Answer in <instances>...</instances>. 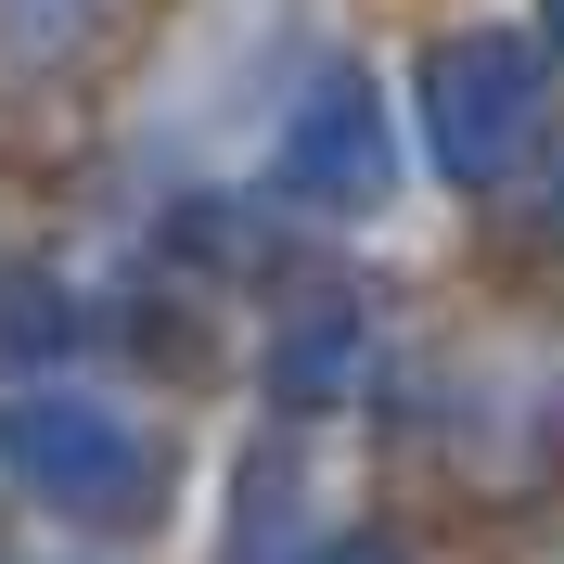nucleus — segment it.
<instances>
[{"label": "nucleus", "instance_id": "423d86ee", "mask_svg": "<svg viewBox=\"0 0 564 564\" xmlns=\"http://www.w3.org/2000/svg\"><path fill=\"white\" fill-rule=\"evenodd\" d=\"M552 52H564V0H552Z\"/></svg>", "mask_w": 564, "mask_h": 564}, {"label": "nucleus", "instance_id": "39448f33", "mask_svg": "<svg viewBox=\"0 0 564 564\" xmlns=\"http://www.w3.org/2000/svg\"><path fill=\"white\" fill-rule=\"evenodd\" d=\"M104 13H116V0H0V39H26V52H77Z\"/></svg>", "mask_w": 564, "mask_h": 564}, {"label": "nucleus", "instance_id": "0eeeda50", "mask_svg": "<svg viewBox=\"0 0 564 564\" xmlns=\"http://www.w3.org/2000/svg\"><path fill=\"white\" fill-rule=\"evenodd\" d=\"M347 564H372V552H347Z\"/></svg>", "mask_w": 564, "mask_h": 564}, {"label": "nucleus", "instance_id": "20e7f679", "mask_svg": "<svg viewBox=\"0 0 564 564\" xmlns=\"http://www.w3.org/2000/svg\"><path fill=\"white\" fill-rule=\"evenodd\" d=\"M359 372H372V321H359V308H308L270 347V398H282V411H347Z\"/></svg>", "mask_w": 564, "mask_h": 564}, {"label": "nucleus", "instance_id": "f03ea898", "mask_svg": "<svg viewBox=\"0 0 564 564\" xmlns=\"http://www.w3.org/2000/svg\"><path fill=\"white\" fill-rule=\"evenodd\" d=\"M423 116H436V154H449V180H500L513 154H527L539 129V65H527V39H436L423 52Z\"/></svg>", "mask_w": 564, "mask_h": 564}, {"label": "nucleus", "instance_id": "f257e3e1", "mask_svg": "<svg viewBox=\"0 0 564 564\" xmlns=\"http://www.w3.org/2000/svg\"><path fill=\"white\" fill-rule=\"evenodd\" d=\"M0 449H13V475H26L39 500H65V513H90V527H116V513L154 500L141 423L90 411V398H13V411H0Z\"/></svg>", "mask_w": 564, "mask_h": 564}, {"label": "nucleus", "instance_id": "7ed1b4c3", "mask_svg": "<svg viewBox=\"0 0 564 564\" xmlns=\"http://www.w3.org/2000/svg\"><path fill=\"white\" fill-rule=\"evenodd\" d=\"M270 180L295 193V206H386L398 180V141H386V104L359 90V77H321L308 104H295V129H282Z\"/></svg>", "mask_w": 564, "mask_h": 564}]
</instances>
